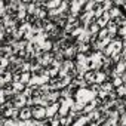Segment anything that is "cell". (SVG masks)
Segmentation results:
<instances>
[{"label":"cell","instance_id":"cell-1","mask_svg":"<svg viewBox=\"0 0 126 126\" xmlns=\"http://www.w3.org/2000/svg\"><path fill=\"white\" fill-rule=\"evenodd\" d=\"M74 96H76V101H77V102H82V104L86 105V104L92 102V101L96 98V94H95L91 88H82V89H77V91H76Z\"/></svg>","mask_w":126,"mask_h":126},{"label":"cell","instance_id":"cell-2","mask_svg":"<svg viewBox=\"0 0 126 126\" xmlns=\"http://www.w3.org/2000/svg\"><path fill=\"white\" fill-rule=\"evenodd\" d=\"M33 119L37 120V122H43L46 119V107L34 105L33 107Z\"/></svg>","mask_w":126,"mask_h":126},{"label":"cell","instance_id":"cell-3","mask_svg":"<svg viewBox=\"0 0 126 126\" xmlns=\"http://www.w3.org/2000/svg\"><path fill=\"white\" fill-rule=\"evenodd\" d=\"M58 113H59V101L58 102H53V104H50V105L46 107V117L47 119L55 117Z\"/></svg>","mask_w":126,"mask_h":126},{"label":"cell","instance_id":"cell-4","mask_svg":"<svg viewBox=\"0 0 126 126\" xmlns=\"http://www.w3.org/2000/svg\"><path fill=\"white\" fill-rule=\"evenodd\" d=\"M18 119L22 120V122L33 119V108H30V107H24V108H21V110H19V116H18Z\"/></svg>","mask_w":126,"mask_h":126},{"label":"cell","instance_id":"cell-5","mask_svg":"<svg viewBox=\"0 0 126 126\" xmlns=\"http://www.w3.org/2000/svg\"><path fill=\"white\" fill-rule=\"evenodd\" d=\"M76 47H77V52H79V53L86 55V52H88L92 46H91L89 43H79V42H77V46H76Z\"/></svg>","mask_w":126,"mask_h":126},{"label":"cell","instance_id":"cell-6","mask_svg":"<svg viewBox=\"0 0 126 126\" xmlns=\"http://www.w3.org/2000/svg\"><path fill=\"white\" fill-rule=\"evenodd\" d=\"M108 14H110V16H111V19H116V18H119V16H122L123 14H122V11L117 8V6H113L110 11H108Z\"/></svg>","mask_w":126,"mask_h":126},{"label":"cell","instance_id":"cell-7","mask_svg":"<svg viewBox=\"0 0 126 126\" xmlns=\"http://www.w3.org/2000/svg\"><path fill=\"white\" fill-rule=\"evenodd\" d=\"M116 95H117L119 98H125V96H126V83L116 89Z\"/></svg>","mask_w":126,"mask_h":126},{"label":"cell","instance_id":"cell-8","mask_svg":"<svg viewBox=\"0 0 126 126\" xmlns=\"http://www.w3.org/2000/svg\"><path fill=\"white\" fill-rule=\"evenodd\" d=\"M113 88H114V86H113V83H111V82H105V83H102V85H101V89H104V91H105V92H108V94H111V92H113Z\"/></svg>","mask_w":126,"mask_h":126},{"label":"cell","instance_id":"cell-9","mask_svg":"<svg viewBox=\"0 0 126 126\" xmlns=\"http://www.w3.org/2000/svg\"><path fill=\"white\" fill-rule=\"evenodd\" d=\"M111 83H113V86H116V88H120L122 85H125V82H123V79H122V77H114Z\"/></svg>","mask_w":126,"mask_h":126}]
</instances>
